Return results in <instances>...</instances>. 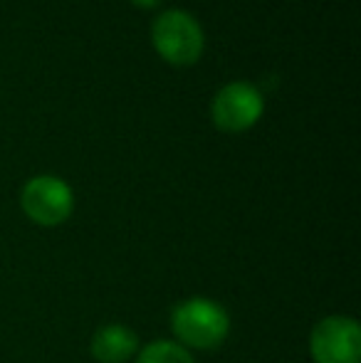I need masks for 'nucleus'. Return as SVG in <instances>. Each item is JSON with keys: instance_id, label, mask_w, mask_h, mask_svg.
I'll list each match as a JSON object with an SVG mask.
<instances>
[{"instance_id": "1", "label": "nucleus", "mask_w": 361, "mask_h": 363, "mask_svg": "<svg viewBox=\"0 0 361 363\" xmlns=\"http://www.w3.org/2000/svg\"><path fill=\"white\" fill-rule=\"evenodd\" d=\"M171 329L181 346L191 349H216L228 339L231 331V316L218 301L206 296H191L179 301L171 311Z\"/></svg>"}, {"instance_id": "2", "label": "nucleus", "mask_w": 361, "mask_h": 363, "mask_svg": "<svg viewBox=\"0 0 361 363\" xmlns=\"http://www.w3.org/2000/svg\"><path fill=\"white\" fill-rule=\"evenodd\" d=\"M314 363H361V329L352 316L334 314L322 319L309 336Z\"/></svg>"}, {"instance_id": "3", "label": "nucleus", "mask_w": 361, "mask_h": 363, "mask_svg": "<svg viewBox=\"0 0 361 363\" xmlns=\"http://www.w3.org/2000/svg\"><path fill=\"white\" fill-rule=\"evenodd\" d=\"M20 206L33 223L55 228L72 216L74 196L72 188L62 178L38 176L25 183L23 193H20Z\"/></svg>"}, {"instance_id": "4", "label": "nucleus", "mask_w": 361, "mask_h": 363, "mask_svg": "<svg viewBox=\"0 0 361 363\" xmlns=\"http://www.w3.org/2000/svg\"><path fill=\"white\" fill-rule=\"evenodd\" d=\"M154 45L164 60L174 65H191L203 52V30L188 13L169 10L154 23Z\"/></svg>"}, {"instance_id": "5", "label": "nucleus", "mask_w": 361, "mask_h": 363, "mask_svg": "<svg viewBox=\"0 0 361 363\" xmlns=\"http://www.w3.org/2000/svg\"><path fill=\"white\" fill-rule=\"evenodd\" d=\"M262 114V96L252 84L235 82L228 84L226 89L218 91L213 101V119L216 126L223 131H245L260 119Z\"/></svg>"}, {"instance_id": "6", "label": "nucleus", "mask_w": 361, "mask_h": 363, "mask_svg": "<svg viewBox=\"0 0 361 363\" xmlns=\"http://www.w3.org/2000/svg\"><path fill=\"white\" fill-rule=\"evenodd\" d=\"M139 351V336L124 324L99 326L91 336V356L99 363H126Z\"/></svg>"}, {"instance_id": "7", "label": "nucleus", "mask_w": 361, "mask_h": 363, "mask_svg": "<svg viewBox=\"0 0 361 363\" xmlns=\"http://www.w3.org/2000/svg\"><path fill=\"white\" fill-rule=\"evenodd\" d=\"M136 363H196L188 349H183L176 341H151L136 356Z\"/></svg>"}, {"instance_id": "8", "label": "nucleus", "mask_w": 361, "mask_h": 363, "mask_svg": "<svg viewBox=\"0 0 361 363\" xmlns=\"http://www.w3.org/2000/svg\"><path fill=\"white\" fill-rule=\"evenodd\" d=\"M136 5H141V8H151V5H156L159 0H134Z\"/></svg>"}]
</instances>
